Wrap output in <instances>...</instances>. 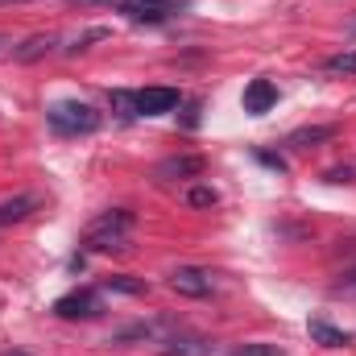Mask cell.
Masks as SVG:
<instances>
[{
    "instance_id": "cell-8",
    "label": "cell",
    "mask_w": 356,
    "mask_h": 356,
    "mask_svg": "<svg viewBox=\"0 0 356 356\" xmlns=\"http://www.w3.org/2000/svg\"><path fill=\"white\" fill-rule=\"evenodd\" d=\"M273 104H277V88H273L269 79H253V83L245 88V112H253V116H266Z\"/></svg>"
},
{
    "instance_id": "cell-20",
    "label": "cell",
    "mask_w": 356,
    "mask_h": 356,
    "mask_svg": "<svg viewBox=\"0 0 356 356\" xmlns=\"http://www.w3.org/2000/svg\"><path fill=\"white\" fill-rule=\"evenodd\" d=\"M199 112H203V104L191 99V104L182 108V129H199Z\"/></svg>"
},
{
    "instance_id": "cell-6",
    "label": "cell",
    "mask_w": 356,
    "mask_h": 356,
    "mask_svg": "<svg viewBox=\"0 0 356 356\" xmlns=\"http://www.w3.org/2000/svg\"><path fill=\"white\" fill-rule=\"evenodd\" d=\"M154 175L162 182H178V178H199L203 175V158L199 154H175V158H162Z\"/></svg>"
},
{
    "instance_id": "cell-2",
    "label": "cell",
    "mask_w": 356,
    "mask_h": 356,
    "mask_svg": "<svg viewBox=\"0 0 356 356\" xmlns=\"http://www.w3.org/2000/svg\"><path fill=\"white\" fill-rule=\"evenodd\" d=\"M46 124L58 137H88V133H95L104 124V116L91 104H83V99H58V104L46 108Z\"/></svg>"
},
{
    "instance_id": "cell-13",
    "label": "cell",
    "mask_w": 356,
    "mask_h": 356,
    "mask_svg": "<svg viewBox=\"0 0 356 356\" xmlns=\"http://www.w3.org/2000/svg\"><path fill=\"white\" fill-rule=\"evenodd\" d=\"M336 137V124H311V129H298V133H290V141L286 145H294V149H311V145H319V141H332Z\"/></svg>"
},
{
    "instance_id": "cell-9",
    "label": "cell",
    "mask_w": 356,
    "mask_h": 356,
    "mask_svg": "<svg viewBox=\"0 0 356 356\" xmlns=\"http://www.w3.org/2000/svg\"><path fill=\"white\" fill-rule=\"evenodd\" d=\"M54 46H58L54 33H33V38H25L21 46H13V58H17V63H38V58H46Z\"/></svg>"
},
{
    "instance_id": "cell-27",
    "label": "cell",
    "mask_w": 356,
    "mask_h": 356,
    "mask_svg": "<svg viewBox=\"0 0 356 356\" xmlns=\"http://www.w3.org/2000/svg\"><path fill=\"white\" fill-rule=\"evenodd\" d=\"M0 4H25V0H0Z\"/></svg>"
},
{
    "instance_id": "cell-4",
    "label": "cell",
    "mask_w": 356,
    "mask_h": 356,
    "mask_svg": "<svg viewBox=\"0 0 356 356\" xmlns=\"http://www.w3.org/2000/svg\"><path fill=\"white\" fill-rule=\"evenodd\" d=\"M178 8H182V0H129L120 13L129 21H141V25H166Z\"/></svg>"
},
{
    "instance_id": "cell-23",
    "label": "cell",
    "mask_w": 356,
    "mask_h": 356,
    "mask_svg": "<svg viewBox=\"0 0 356 356\" xmlns=\"http://www.w3.org/2000/svg\"><path fill=\"white\" fill-rule=\"evenodd\" d=\"M261 162H266V166H277V170H286V162H282L277 154H261Z\"/></svg>"
},
{
    "instance_id": "cell-22",
    "label": "cell",
    "mask_w": 356,
    "mask_h": 356,
    "mask_svg": "<svg viewBox=\"0 0 356 356\" xmlns=\"http://www.w3.org/2000/svg\"><path fill=\"white\" fill-rule=\"evenodd\" d=\"M323 182H353V170H348V166H336V170L323 175Z\"/></svg>"
},
{
    "instance_id": "cell-17",
    "label": "cell",
    "mask_w": 356,
    "mask_h": 356,
    "mask_svg": "<svg viewBox=\"0 0 356 356\" xmlns=\"http://www.w3.org/2000/svg\"><path fill=\"white\" fill-rule=\"evenodd\" d=\"M104 38H108V29H104V25H95V29H88V33H79L67 50H71V54H79V50H88L91 42H104Z\"/></svg>"
},
{
    "instance_id": "cell-24",
    "label": "cell",
    "mask_w": 356,
    "mask_h": 356,
    "mask_svg": "<svg viewBox=\"0 0 356 356\" xmlns=\"http://www.w3.org/2000/svg\"><path fill=\"white\" fill-rule=\"evenodd\" d=\"M340 290H356V269L348 273V277H344V282H340Z\"/></svg>"
},
{
    "instance_id": "cell-1",
    "label": "cell",
    "mask_w": 356,
    "mask_h": 356,
    "mask_svg": "<svg viewBox=\"0 0 356 356\" xmlns=\"http://www.w3.org/2000/svg\"><path fill=\"white\" fill-rule=\"evenodd\" d=\"M133 224H137V216L124 211V207L99 211L88 228H83V249H88V253H120V249H129Z\"/></svg>"
},
{
    "instance_id": "cell-14",
    "label": "cell",
    "mask_w": 356,
    "mask_h": 356,
    "mask_svg": "<svg viewBox=\"0 0 356 356\" xmlns=\"http://www.w3.org/2000/svg\"><path fill=\"white\" fill-rule=\"evenodd\" d=\"M323 71H332V75H356V50H344V54H332V58L323 63Z\"/></svg>"
},
{
    "instance_id": "cell-26",
    "label": "cell",
    "mask_w": 356,
    "mask_h": 356,
    "mask_svg": "<svg viewBox=\"0 0 356 356\" xmlns=\"http://www.w3.org/2000/svg\"><path fill=\"white\" fill-rule=\"evenodd\" d=\"M4 46H13V38H4V33H0V50H4Z\"/></svg>"
},
{
    "instance_id": "cell-19",
    "label": "cell",
    "mask_w": 356,
    "mask_h": 356,
    "mask_svg": "<svg viewBox=\"0 0 356 356\" xmlns=\"http://www.w3.org/2000/svg\"><path fill=\"white\" fill-rule=\"evenodd\" d=\"M108 290H120V294H145V282H129V277H108Z\"/></svg>"
},
{
    "instance_id": "cell-16",
    "label": "cell",
    "mask_w": 356,
    "mask_h": 356,
    "mask_svg": "<svg viewBox=\"0 0 356 356\" xmlns=\"http://www.w3.org/2000/svg\"><path fill=\"white\" fill-rule=\"evenodd\" d=\"M186 203H191V207H216L220 195H216V186H191V191H186Z\"/></svg>"
},
{
    "instance_id": "cell-15",
    "label": "cell",
    "mask_w": 356,
    "mask_h": 356,
    "mask_svg": "<svg viewBox=\"0 0 356 356\" xmlns=\"http://www.w3.org/2000/svg\"><path fill=\"white\" fill-rule=\"evenodd\" d=\"M228 356H286L277 344H266V340H253V344H236Z\"/></svg>"
},
{
    "instance_id": "cell-25",
    "label": "cell",
    "mask_w": 356,
    "mask_h": 356,
    "mask_svg": "<svg viewBox=\"0 0 356 356\" xmlns=\"http://www.w3.org/2000/svg\"><path fill=\"white\" fill-rule=\"evenodd\" d=\"M0 356H29V353H21V348H8V353H0Z\"/></svg>"
},
{
    "instance_id": "cell-10",
    "label": "cell",
    "mask_w": 356,
    "mask_h": 356,
    "mask_svg": "<svg viewBox=\"0 0 356 356\" xmlns=\"http://www.w3.org/2000/svg\"><path fill=\"white\" fill-rule=\"evenodd\" d=\"M33 211H38V195H13V199L0 203V228L21 224V220H29Z\"/></svg>"
},
{
    "instance_id": "cell-7",
    "label": "cell",
    "mask_w": 356,
    "mask_h": 356,
    "mask_svg": "<svg viewBox=\"0 0 356 356\" xmlns=\"http://www.w3.org/2000/svg\"><path fill=\"white\" fill-rule=\"evenodd\" d=\"M137 99V116H162L178 108V91L175 88H145L133 95Z\"/></svg>"
},
{
    "instance_id": "cell-3",
    "label": "cell",
    "mask_w": 356,
    "mask_h": 356,
    "mask_svg": "<svg viewBox=\"0 0 356 356\" xmlns=\"http://www.w3.org/2000/svg\"><path fill=\"white\" fill-rule=\"evenodd\" d=\"M99 311H104V298L95 290H71V294H63L54 302V315L58 319H95Z\"/></svg>"
},
{
    "instance_id": "cell-18",
    "label": "cell",
    "mask_w": 356,
    "mask_h": 356,
    "mask_svg": "<svg viewBox=\"0 0 356 356\" xmlns=\"http://www.w3.org/2000/svg\"><path fill=\"white\" fill-rule=\"evenodd\" d=\"M112 104L120 108V120H133V116H137V99H133L129 91H112Z\"/></svg>"
},
{
    "instance_id": "cell-11",
    "label": "cell",
    "mask_w": 356,
    "mask_h": 356,
    "mask_svg": "<svg viewBox=\"0 0 356 356\" xmlns=\"http://www.w3.org/2000/svg\"><path fill=\"white\" fill-rule=\"evenodd\" d=\"M307 332H311V340L323 344V348H348V344H353V336H348L344 327H332L327 319H311Z\"/></svg>"
},
{
    "instance_id": "cell-21",
    "label": "cell",
    "mask_w": 356,
    "mask_h": 356,
    "mask_svg": "<svg viewBox=\"0 0 356 356\" xmlns=\"http://www.w3.org/2000/svg\"><path fill=\"white\" fill-rule=\"evenodd\" d=\"M71 4H79V8H91V4H99V8H116V13H120L129 0H71Z\"/></svg>"
},
{
    "instance_id": "cell-12",
    "label": "cell",
    "mask_w": 356,
    "mask_h": 356,
    "mask_svg": "<svg viewBox=\"0 0 356 356\" xmlns=\"http://www.w3.org/2000/svg\"><path fill=\"white\" fill-rule=\"evenodd\" d=\"M162 356H211V344L203 336H170L162 340Z\"/></svg>"
},
{
    "instance_id": "cell-5",
    "label": "cell",
    "mask_w": 356,
    "mask_h": 356,
    "mask_svg": "<svg viewBox=\"0 0 356 356\" xmlns=\"http://www.w3.org/2000/svg\"><path fill=\"white\" fill-rule=\"evenodd\" d=\"M170 286L186 298H207L211 294V273L207 269H195V266H178L170 273Z\"/></svg>"
}]
</instances>
